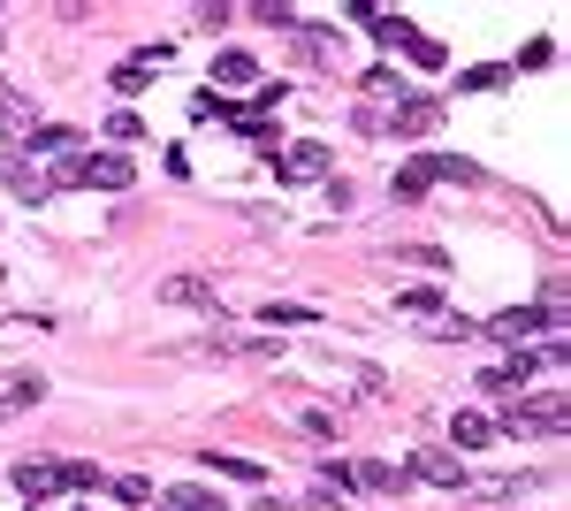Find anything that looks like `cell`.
<instances>
[{
	"instance_id": "6da1fadb",
	"label": "cell",
	"mask_w": 571,
	"mask_h": 511,
	"mask_svg": "<svg viewBox=\"0 0 571 511\" xmlns=\"http://www.w3.org/2000/svg\"><path fill=\"white\" fill-rule=\"evenodd\" d=\"M46 183H54V191H130L138 169H130L123 154H69Z\"/></svg>"
},
{
	"instance_id": "7a4b0ae2",
	"label": "cell",
	"mask_w": 571,
	"mask_h": 511,
	"mask_svg": "<svg viewBox=\"0 0 571 511\" xmlns=\"http://www.w3.org/2000/svg\"><path fill=\"white\" fill-rule=\"evenodd\" d=\"M15 489H23L31 504H46V497H61V489H100V466H77V458H23V466H15Z\"/></svg>"
},
{
	"instance_id": "3957f363",
	"label": "cell",
	"mask_w": 571,
	"mask_h": 511,
	"mask_svg": "<svg viewBox=\"0 0 571 511\" xmlns=\"http://www.w3.org/2000/svg\"><path fill=\"white\" fill-rule=\"evenodd\" d=\"M495 428H503V435H518V443H526V435H564V428H571V405H564V397H518V405H503V420H495Z\"/></svg>"
},
{
	"instance_id": "277c9868",
	"label": "cell",
	"mask_w": 571,
	"mask_h": 511,
	"mask_svg": "<svg viewBox=\"0 0 571 511\" xmlns=\"http://www.w3.org/2000/svg\"><path fill=\"white\" fill-rule=\"evenodd\" d=\"M488 337L518 343V351H526V337H564V306H511L488 321Z\"/></svg>"
},
{
	"instance_id": "5b68a950",
	"label": "cell",
	"mask_w": 571,
	"mask_h": 511,
	"mask_svg": "<svg viewBox=\"0 0 571 511\" xmlns=\"http://www.w3.org/2000/svg\"><path fill=\"white\" fill-rule=\"evenodd\" d=\"M275 169H283V183H320L328 175V146L320 138H297V146L275 154Z\"/></svg>"
},
{
	"instance_id": "8992f818",
	"label": "cell",
	"mask_w": 571,
	"mask_h": 511,
	"mask_svg": "<svg viewBox=\"0 0 571 511\" xmlns=\"http://www.w3.org/2000/svg\"><path fill=\"white\" fill-rule=\"evenodd\" d=\"M0 175H8V191H15L23 206H46V198H54V183H46V169H31L23 154H0Z\"/></svg>"
},
{
	"instance_id": "52a82bcc",
	"label": "cell",
	"mask_w": 571,
	"mask_h": 511,
	"mask_svg": "<svg viewBox=\"0 0 571 511\" xmlns=\"http://www.w3.org/2000/svg\"><path fill=\"white\" fill-rule=\"evenodd\" d=\"M404 474H420V481H434V489H465V481H472L449 451H412V458H404Z\"/></svg>"
},
{
	"instance_id": "ba28073f",
	"label": "cell",
	"mask_w": 571,
	"mask_h": 511,
	"mask_svg": "<svg viewBox=\"0 0 571 511\" xmlns=\"http://www.w3.org/2000/svg\"><path fill=\"white\" fill-rule=\"evenodd\" d=\"M434 123H442V100H397L389 107V130H404V138H427Z\"/></svg>"
},
{
	"instance_id": "9c48e42d",
	"label": "cell",
	"mask_w": 571,
	"mask_h": 511,
	"mask_svg": "<svg viewBox=\"0 0 571 511\" xmlns=\"http://www.w3.org/2000/svg\"><path fill=\"white\" fill-rule=\"evenodd\" d=\"M23 154H61V161H69V154H84V130H69V123H38V130L23 138Z\"/></svg>"
},
{
	"instance_id": "30bf717a",
	"label": "cell",
	"mask_w": 571,
	"mask_h": 511,
	"mask_svg": "<svg viewBox=\"0 0 571 511\" xmlns=\"http://www.w3.org/2000/svg\"><path fill=\"white\" fill-rule=\"evenodd\" d=\"M412 169H420V183H472V161H457V154H420V161H412Z\"/></svg>"
},
{
	"instance_id": "8fae6325",
	"label": "cell",
	"mask_w": 571,
	"mask_h": 511,
	"mask_svg": "<svg viewBox=\"0 0 571 511\" xmlns=\"http://www.w3.org/2000/svg\"><path fill=\"white\" fill-rule=\"evenodd\" d=\"M160 298H168V306H221V291H214V283H198V275H168V283H160Z\"/></svg>"
},
{
	"instance_id": "7c38bea8",
	"label": "cell",
	"mask_w": 571,
	"mask_h": 511,
	"mask_svg": "<svg viewBox=\"0 0 571 511\" xmlns=\"http://www.w3.org/2000/svg\"><path fill=\"white\" fill-rule=\"evenodd\" d=\"M31 130H38V107H31V100H15V92H0V138H15V146H23Z\"/></svg>"
},
{
	"instance_id": "4fadbf2b",
	"label": "cell",
	"mask_w": 571,
	"mask_h": 511,
	"mask_svg": "<svg viewBox=\"0 0 571 511\" xmlns=\"http://www.w3.org/2000/svg\"><path fill=\"white\" fill-rule=\"evenodd\" d=\"M214 359H283V343L275 337H221V343H206Z\"/></svg>"
},
{
	"instance_id": "5bb4252c",
	"label": "cell",
	"mask_w": 571,
	"mask_h": 511,
	"mask_svg": "<svg viewBox=\"0 0 571 511\" xmlns=\"http://www.w3.org/2000/svg\"><path fill=\"white\" fill-rule=\"evenodd\" d=\"M214 84H260V61L229 46V54H214Z\"/></svg>"
},
{
	"instance_id": "9a60e30c",
	"label": "cell",
	"mask_w": 571,
	"mask_h": 511,
	"mask_svg": "<svg viewBox=\"0 0 571 511\" xmlns=\"http://www.w3.org/2000/svg\"><path fill=\"white\" fill-rule=\"evenodd\" d=\"M449 435H457V451H488V443H495V420H480V412H457V420H449Z\"/></svg>"
},
{
	"instance_id": "2e32d148",
	"label": "cell",
	"mask_w": 571,
	"mask_h": 511,
	"mask_svg": "<svg viewBox=\"0 0 571 511\" xmlns=\"http://www.w3.org/2000/svg\"><path fill=\"white\" fill-rule=\"evenodd\" d=\"M351 489H374V497H389V489H404V474H397V466H381V458H366V466H351Z\"/></svg>"
},
{
	"instance_id": "e0dca14e",
	"label": "cell",
	"mask_w": 571,
	"mask_h": 511,
	"mask_svg": "<svg viewBox=\"0 0 571 511\" xmlns=\"http://www.w3.org/2000/svg\"><path fill=\"white\" fill-rule=\"evenodd\" d=\"M38 397H46V382H38V374H23V382H8V389H0V420H15V412H31Z\"/></svg>"
},
{
	"instance_id": "ac0fdd59",
	"label": "cell",
	"mask_w": 571,
	"mask_h": 511,
	"mask_svg": "<svg viewBox=\"0 0 571 511\" xmlns=\"http://www.w3.org/2000/svg\"><path fill=\"white\" fill-rule=\"evenodd\" d=\"M366 23H374V46H389V54H404V46L420 38V31H412L404 15H366Z\"/></svg>"
},
{
	"instance_id": "d6986e66",
	"label": "cell",
	"mask_w": 571,
	"mask_h": 511,
	"mask_svg": "<svg viewBox=\"0 0 571 511\" xmlns=\"http://www.w3.org/2000/svg\"><path fill=\"white\" fill-rule=\"evenodd\" d=\"M206 466H214V474H229V481H244V489H260V481H267V466H260V458H206Z\"/></svg>"
},
{
	"instance_id": "ffe728a7",
	"label": "cell",
	"mask_w": 571,
	"mask_h": 511,
	"mask_svg": "<svg viewBox=\"0 0 571 511\" xmlns=\"http://www.w3.org/2000/svg\"><path fill=\"white\" fill-rule=\"evenodd\" d=\"M397 314H404V321H434V314H442V291H404Z\"/></svg>"
},
{
	"instance_id": "44dd1931",
	"label": "cell",
	"mask_w": 571,
	"mask_h": 511,
	"mask_svg": "<svg viewBox=\"0 0 571 511\" xmlns=\"http://www.w3.org/2000/svg\"><path fill=\"white\" fill-rule=\"evenodd\" d=\"M427 337H434V343H457V337H480V321H465V314H434V321H427Z\"/></svg>"
},
{
	"instance_id": "7402d4cb",
	"label": "cell",
	"mask_w": 571,
	"mask_h": 511,
	"mask_svg": "<svg viewBox=\"0 0 571 511\" xmlns=\"http://www.w3.org/2000/svg\"><path fill=\"white\" fill-rule=\"evenodd\" d=\"M160 511H221V504H214L206 489H168V497H160Z\"/></svg>"
},
{
	"instance_id": "603a6c76",
	"label": "cell",
	"mask_w": 571,
	"mask_h": 511,
	"mask_svg": "<svg viewBox=\"0 0 571 511\" xmlns=\"http://www.w3.org/2000/svg\"><path fill=\"white\" fill-rule=\"evenodd\" d=\"M305 321H320V314L312 306H283V298L267 306V329H305Z\"/></svg>"
},
{
	"instance_id": "cb8c5ba5",
	"label": "cell",
	"mask_w": 571,
	"mask_h": 511,
	"mask_svg": "<svg viewBox=\"0 0 571 511\" xmlns=\"http://www.w3.org/2000/svg\"><path fill=\"white\" fill-rule=\"evenodd\" d=\"M404 260L427 268V275H449V252H434V245H404Z\"/></svg>"
},
{
	"instance_id": "d4e9b609",
	"label": "cell",
	"mask_w": 571,
	"mask_h": 511,
	"mask_svg": "<svg viewBox=\"0 0 571 511\" xmlns=\"http://www.w3.org/2000/svg\"><path fill=\"white\" fill-rule=\"evenodd\" d=\"M389 191H397V198H404V206H412V198H427V183H420V169H412V161H404V169H397V183H389Z\"/></svg>"
},
{
	"instance_id": "484cf974",
	"label": "cell",
	"mask_w": 571,
	"mask_h": 511,
	"mask_svg": "<svg viewBox=\"0 0 571 511\" xmlns=\"http://www.w3.org/2000/svg\"><path fill=\"white\" fill-rule=\"evenodd\" d=\"M503 77H511V69H495V61H488V69H465V92H495Z\"/></svg>"
},
{
	"instance_id": "4316f807",
	"label": "cell",
	"mask_w": 571,
	"mask_h": 511,
	"mask_svg": "<svg viewBox=\"0 0 571 511\" xmlns=\"http://www.w3.org/2000/svg\"><path fill=\"white\" fill-rule=\"evenodd\" d=\"M404 54H412V61H420V69H442V61H449V54H442V46H434V38H412V46H404Z\"/></svg>"
},
{
	"instance_id": "83f0119b",
	"label": "cell",
	"mask_w": 571,
	"mask_h": 511,
	"mask_svg": "<svg viewBox=\"0 0 571 511\" xmlns=\"http://www.w3.org/2000/svg\"><path fill=\"white\" fill-rule=\"evenodd\" d=\"M138 130H145V123L130 115V107H115V115H107V138H138Z\"/></svg>"
},
{
	"instance_id": "f1b7e54d",
	"label": "cell",
	"mask_w": 571,
	"mask_h": 511,
	"mask_svg": "<svg viewBox=\"0 0 571 511\" xmlns=\"http://www.w3.org/2000/svg\"><path fill=\"white\" fill-rule=\"evenodd\" d=\"M115 92H123V100H130V92H145V69H138V61H123V69H115Z\"/></svg>"
}]
</instances>
